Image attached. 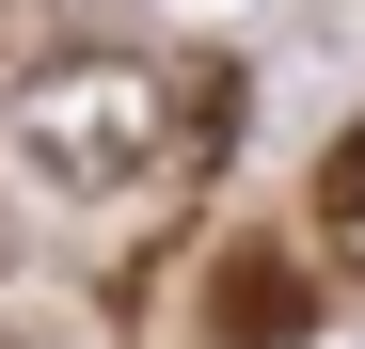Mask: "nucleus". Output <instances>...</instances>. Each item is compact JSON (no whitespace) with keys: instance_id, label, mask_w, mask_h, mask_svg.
<instances>
[{"instance_id":"nucleus-1","label":"nucleus","mask_w":365,"mask_h":349,"mask_svg":"<svg viewBox=\"0 0 365 349\" xmlns=\"http://www.w3.org/2000/svg\"><path fill=\"white\" fill-rule=\"evenodd\" d=\"M0 143H16V174H32L48 207H111V191H143L175 143H207V127H191V95H175L159 64H128V48H80V64L16 80Z\"/></svg>"},{"instance_id":"nucleus-2","label":"nucleus","mask_w":365,"mask_h":349,"mask_svg":"<svg viewBox=\"0 0 365 349\" xmlns=\"http://www.w3.org/2000/svg\"><path fill=\"white\" fill-rule=\"evenodd\" d=\"M318 239L365 270V127H334V159H318Z\"/></svg>"},{"instance_id":"nucleus-3","label":"nucleus","mask_w":365,"mask_h":349,"mask_svg":"<svg viewBox=\"0 0 365 349\" xmlns=\"http://www.w3.org/2000/svg\"><path fill=\"white\" fill-rule=\"evenodd\" d=\"M222 318H238V333H286V318H302V286H286V270L255 254V270H238V286H222Z\"/></svg>"}]
</instances>
